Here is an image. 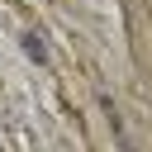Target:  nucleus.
I'll return each instance as SVG.
<instances>
[{"mask_svg": "<svg viewBox=\"0 0 152 152\" xmlns=\"http://www.w3.org/2000/svg\"><path fill=\"white\" fill-rule=\"evenodd\" d=\"M24 52H28L33 62H43V57H48V52H43V38H38V33H24Z\"/></svg>", "mask_w": 152, "mask_h": 152, "instance_id": "nucleus-1", "label": "nucleus"}]
</instances>
